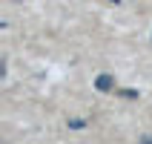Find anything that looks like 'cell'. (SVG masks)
<instances>
[{"instance_id":"7a4b0ae2","label":"cell","mask_w":152,"mask_h":144,"mask_svg":"<svg viewBox=\"0 0 152 144\" xmlns=\"http://www.w3.org/2000/svg\"><path fill=\"white\" fill-rule=\"evenodd\" d=\"M121 95H124V98H138V92H135V89H124Z\"/></svg>"},{"instance_id":"6da1fadb","label":"cell","mask_w":152,"mask_h":144,"mask_svg":"<svg viewBox=\"0 0 152 144\" xmlns=\"http://www.w3.org/2000/svg\"><path fill=\"white\" fill-rule=\"evenodd\" d=\"M95 86H98L101 92H109V89H115V78H112L109 72H103V75L95 78Z\"/></svg>"},{"instance_id":"3957f363","label":"cell","mask_w":152,"mask_h":144,"mask_svg":"<svg viewBox=\"0 0 152 144\" xmlns=\"http://www.w3.org/2000/svg\"><path fill=\"white\" fill-rule=\"evenodd\" d=\"M17 3H20V0H17Z\"/></svg>"}]
</instances>
